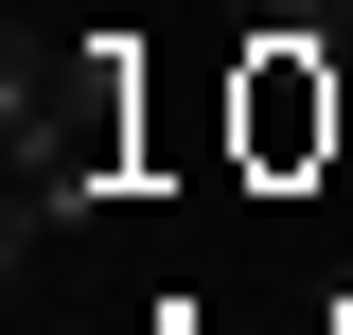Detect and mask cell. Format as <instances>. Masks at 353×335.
<instances>
[{"instance_id": "obj_1", "label": "cell", "mask_w": 353, "mask_h": 335, "mask_svg": "<svg viewBox=\"0 0 353 335\" xmlns=\"http://www.w3.org/2000/svg\"><path fill=\"white\" fill-rule=\"evenodd\" d=\"M353 124V88H336V18L318 0H265V36L248 71H230V141H248V176H318Z\"/></svg>"}, {"instance_id": "obj_2", "label": "cell", "mask_w": 353, "mask_h": 335, "mask_svg": "<svg viewBox=\"0 0 353 335\" xmlns=\"http://www.w3.org/2000/svg\"><path fill=\"white\" fill-rule=\"evenodd\" d=\"M318 18H336V53H353V0H318Z\"/></svg>"}]
</instances>
